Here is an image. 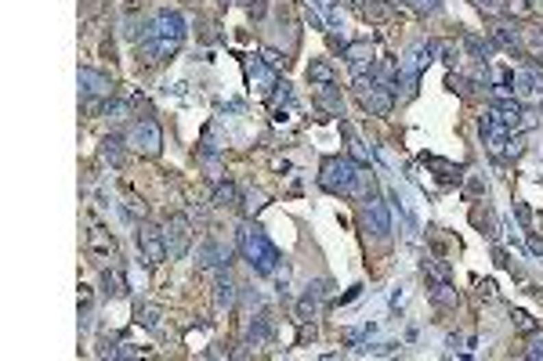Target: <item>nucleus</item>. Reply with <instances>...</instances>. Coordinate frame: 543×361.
I'll use <instances>...</instances> for the list:
<instances>
[{"instance_id": "obj_12", "label": "nucleus", "mask_w": 543, "mask_h": 361, "mask_svg": "<svg viewBox=\"0 0 543 361\" xmlns=\"http://www.w3.org/2000/svg\"><path fill=\"white\" fill-rule=\"evenodd\" d=\"M236 282H232V275H229V267H221L218 271V286H214V300H218V307H232L236 304Z\"/></svg>"}, {"instance_id": "obj_18", "label": "nucleus", "mask_w": 543, "mask_h": 361, "mask_svg": "<svg viewBox=\"0 0 543 361\" xmlns=\"http://www.w3.org/2000/svg\"><path fill=\"white\" fill-rule=\"evenodd\" d=\"M315 105L326 109V112H333V116H340V94H337V87H333V83H330V87H319Z\"/></svg>"}, {"instance_id": "obj_10", "label": "nucleus", "mask_w": 543, "mask_h": 361, "mask_svg": "<svg viewBox=\"0 0 543 361\" xmlns=\"http://www.w3.org/2000/svg\"><path fill=\"white\" fill-rule=\"evenodd\" d=\"M366 228H373V235L377 239H388V231H391V217H388V206L381 202V199H370V206H366Z\"/></svg>"}, {"instance_id": "obj_25", "label": "nucleus", "mask_w": 543, "mask_h": 361, "mask_svg": "<svg viewBox=\"0 0 543 361\" xmlns=\"http://www.w3.org/2000/svg\"><path fill=\"white\" fill-rule=\"evenodd\" d=\"M351 159H355V163H362V166L370 163V148H366L359 137H351Z\"/></svg>"}, {"instance_id": "obj_8", "label": "nucleus", "mask_w": 543, "mask_h": 361, "mask_svg": "<svg viewBox=\"0 0 543 361\" xmlns=\"http://www.w3.org/2000/svg\"><path fill=\"white\" fill-rule=\"evenodd\" d=\"M272 332H275V318L268 311H257V318H250V325H247V343L250 347H264L272 340Z\"/></svg>"}, {"instance_id": "obj_16", "label": "nucleus", "mask_w": 543, "mask_h": 361, "mask_svg": "<svg viewBox=\"0 0 543 361\" xmlns=\"http://www.w3.org/2000/svg\"><path fill=\"white\" fill-rule=\"evenodd\" d=\"M518 36H522V44L529 47V55L543 58V29H536V25H525V29H518Z\"/></svg>"}, {"instance_id": "obj_6", "label": "nucleus", "mask_w": 543, "mask_h": 361, "mask_svg": "<svg viewBox=\"0 0 543 361\" xmlns=\"http://www.w3.org/2000/svg\"><path fill=\"white\" fill-rule=\"evenodd\" d=\"M229 256H232V250L225 246L221 239H214V235H207L203 242H199V250H196L199 267H225V264H229Z\"/></svg>"}, {"instance_id": "obj_15", "label": "nucleus", "mask_w": 543, "mask_h": 361, "mask_svg": "<svg viewBox=\"0 0 543 361\" xmlns=\"http://www.w3.org/2000/svg\"><path fill=\"white\" fill-rule=\"evenodd\" d=\"M102 159H105L109 166H120V163H123V137H120V134L102 137Z\"/></svg>"}, {"instance_id": "obj_17", "label": "nucleus", "mask_w": 543, "mask_h": 361, "mask_svg": "<svg viewBox=\"0 0 543 361\" xmlns=\"http://www.w3.org/2000/svg\"><path fill=\"white\" fill-rule=\"evenodd\" d=\"M214 206H236L239 202V188L232 185V180H218V188H214Z\"/></svg>"}, {"instance_id": "obj_2", "label": "nucleus", "mask_w": 543, "mask_h": 361, "mask_svg": "<svg viewBox=\"0 0 543 361\" xmlns=\"http://www.w3.org/2000/svg\"><path fill=\"white\" fill-rule=\"evenodd\" d=\"M362 180H366V174L344 156H330L319 166V185L326 191H333V196H355Z\"/></svg>"}, {"instance_id": "obj_9", "label": "nucleus", "mask_w": 543, "mask_h": 361, "mask_svg": "<svg viewBox=\"0 0 543 361\" xmlns=\"http://www.w3.org/2000/svg\"><path fill=\"white\" fill-rule=\"evenodd\" d=\"M80 90H84L87 98H105V101H109V94H112V83H109V76H105V72L80 69Z\"/></svg>"}, {"instance_id": "obj_1", "label": "nucleus", "mask_w": 543, "mask_h": 361, "mask_svg": "<svg viewBox=\"0 0 543 361\" xmlns=\"http://www.w3.org/2000/svg\"><path fill=\"white\" fill-rule=\"evenodd\" d=\"M236 246H239V253L250 260V267L257 271V275H275V267H279V250L268 242V235L257 228V224H239V231H236Z\"/></svg>"}, {"instance_id": "obj_4", "label": "nucleus", "mask_w": 543, "mask_h": 361, "mask_svg": "<svg viewBox=\"0 0 543 361\" xmlns=\"http://www.w3.org/2000/svg\"><path fill=\"white\" fill-rule=\"evenodd\" d=\"M163 239H167V256L171 260H181L192 246V224H188L185 213H171L167 224H163Z\"/></svg>"}, {"instance_id": "obj_3", "label": "nucleus", "mask_w": 543, "mask_h": 361, "mask_svg": "<svg viewBox=\"0 0 543 361\" xmlns=\"http://www.w3.org/2000/svg\"><path fill=\"white\" fill-rule=\"evenodd\" d=\"M134 242H138V253H142V260L149 267H156V264L167 260V239H163V228L142 221V224L134 228Z\"/></svg>"}, {"instance_id": "obj_22", "label": "nucleus", "mask_w": 543, "mask_h": 361, "mask_svg": "<svg viewBox=\"0 0 543 361\" xmlns=\"http://www.w3.org/2000/svg\"><path fill=\"white\" fill-rule=\"evenodd\" d=\"M123 217H127L131 224H134V221H142V217H145V202H142V199H134V196H127V199H123Z\"/></svg>"}, {"instance_id": "obj_11", "label": "nucleus", "mask_w": 543, "mask_h": 361, "mask_svg": "<svg viewBox=\"0 0 543 361\" xmlns=\"http://www.w3.org/2000/svg\"><path fill=\"white\" fill-rule=\"evenodd\" d=\"M87 250L98 253V256H109V260H116V239H112L105 228H98V224L87 231Z\"/></svg>"}, {"instance_id": "obj_28", "label": "nucleus", "mask_w": 543, "mask_h": 361, "mask_svg": "<svg viewBox=\"0 0 543 361\" xmlns=\"http://www.w3.org/2000/svg\"><path fill=\"white\" fill-rule=\"evenodd\" d=\"M514 213H518V221H522V224H529V206L525 202H514Z\"/></svg>"}, {"instance_id": "obj_26", "label": "nucleus", "mask_w": 543, "mask_h": 361, "mask_svg": "<svg viewBox=\"0 0 543 361\" xmlns=\"http://www.w3.org/2000/svg\"><path fill=\"white\" fill-rule=\"evenodd\" d=\"M525 358H533V361H536V358H543V336H533V340H529Z\"/></svg>"}, {"instance_id": "obj_21", "label": "nucleus", "mask_w": 543, "mask_h": 361, "mask_svg": "<svg viewBox=\"0 0 543 361\" xmlns=\"http://www.w3.org/2000/svg\"><path fill=\"white\" fill-rule=\"evenodd\" d=\"M308 80L319 83V87H330V83H333V72H330V66H326V62H312V66H308Z\"/></svg>"}, {"instance_id": "obj_5", "label": "nucleus", "mask_w": 543, "mask_h": 361, "mask_svg": "<svg viewBox=\"0 0 543 361\" xmlns=\"http://www.w3.org/2000/svg\"><path fill=\"white\" fill-rule=\"evenodd\" d=\"M127 141H131V148L142 152V156H160V148H163V131H160V123L153 120V116H142V120L131 126Z\"/></svg>"}, {"instance_id": "obj_19", "label": "nucleus", "mask_w": 543, "mask_h": 361, "mask_svg": "<svg viewBox=\"0 0 543 361\" xmlns=\"http://www.w3.org/2000/svg\"><path fill=\"white\" fill-rule=\"evenodd\" d=\"M431 300H435L438 307H457V304H460V296H457V289H453L449 282H435Z\"/></svg>"}, {"instance_id": "obj_7", "label": "nucleus", "mask_w": 543, "mask_h": 361, "mask_svg": "<svg viewBox=\"0 0 543 361\" xmlns=\"http://www.w3.org/2000/svg\"><path fill=\"white\" fill-rule=\"evenodd\" d=\"M330 282H308V289H305V296L297 300V315H301V321H308L312 315H319V307H323V300H326V289Z\"/></svg>"}, {"instance_id": "obj_20", "label": "nucleus", "mask_w": 543, "mask_h": 361, "mask_svg": "<svg viewBox=\"0 0 543 361\" xmlns=\"http://www.w3.org/2000/svg\"><path fill=\"white\" fill-rule=\"evenodd\" d=\"M424 275L427 278H435V282H449V264L446 260H438V256H431V260H424Z\"/></svg>"}, {"instance_id": "obj_13", "label": "nucleus", "mask_w": 543, "mask_h": 361, "mask_svg": "<svg viewBox=\"0 0 543 361\" xmlns=\"http://www.w3.org/2000/svg\"><path fill=\"white\" fill-rule=\"evenodd\" d=\"M492 44L511 51V55H522V36H518L511 25H496V29H492Z\"/></svg>"}, {"instance_id": "obj_27", "label": "nucleus", "mask_w": 543, "mask_h": 361, "mask_svg": "<svg viewBox=\"0 0 543 361\" xmlns=\"http://www.w3.org/2000/svg\"><path fill=\"white\" fill-rule=\"evenodd\" d=\"M261 206H264V196H261V191H250V196H247V213L261 210Z\"/></svg>"}, {"instance_id": "obj_14", "label": "nucleus", "mask_w": 543, "mask_h": 361, "mask_svg": "<svg viewBox=\"0 0 543 361\" xmlns=\"http://www.w3.org/2000/svg\"><path fill=\"white\" fill-rule=\"evenodd\" d=\"M127 289H131L127 278H123L116 267H105V271H102V293H105V296H127Z\"/></svg>"}, {"instance_id": "obj_24", "label": "nucleus", "mask_w": 543, "mask_h": 361, "mask_svg": "<svg viewBox=\"0 0 543 361\" xmlns=\"http://www.w3.org/2000/svg\"><path fill=\"white\" fill-rule=\"evenodd\" d=\"M511 321H514V325L522 329V332H536V321L529 318L525 311H511Z\"/></svg>"}, {"instance_id": "obj_23", "label": "nucleus", "mask_w": 543, "mask_h": 361, "mask_svg": "<svg viewBox=\"0 0 543 361\" xmlns=\"http://www.w3.org/2000/svg\"><path fill=\"white\" fill-rule=\"evenodd\" d=\"M138 321H142L145 329H153V332H160V307H142V311H138Z\"/></svg>"}]
</instances>
